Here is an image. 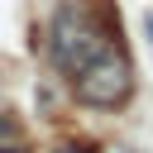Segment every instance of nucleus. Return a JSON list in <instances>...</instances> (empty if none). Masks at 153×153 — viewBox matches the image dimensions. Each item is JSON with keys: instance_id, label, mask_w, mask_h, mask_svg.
Returning <instances> with one entry per match:
<instances>
[{"instance_id": "nucleus-1", "label": "nucleus", "mask_w": 153, "mask_h": 153, "mask_svg": "<svg viewBox=\"0 0 153 153\" xmlns=\"http://www.w3.org/2000/svg\"><path fill=\"white\" fill-rule=\"evenodd\" d=\"M48 48H53V62H57L67 76H76L91 57H100V53L110 48V33H105V24H100L86 5H62V10L53 14Z\"/></svg>"}, {"instance_id": "nucleus-2", "label": "nucleus", "mask_w": 153, "mask_h": 153, "mask_svg": "<svg viewBox=\"0 0 153 153\" xmlns=\"http://www.w3.org/2000/svg\"><path fill=\"white\" fill-rule=\"evenodd\" d=\"M72 91H76V100H86V105H96V110H115V105H124L129 91H134V62H129L120 48H105L100 57H91V62L72 76Z\"/></svg>"}, {"instance_id": "nucleus-3", "label": "nucleus", "mask_w": 153, "mask_h": 153, "mask_svg": "<svg viewBox=\"0 0 153 153\" xmlns=\"http://www.w3.org/2000/svg\"><path fill=\"white\" fill-rule=\"evenodd\" d=\"M53 153H96V148H91V143H76V139H67V143H57Z\"/></svg>"}, {"instance_id": "nucleus-4", "label": "nucleus", "mask_w": 153, "mask_h": 153, "mask_svg": "<svg viewBox=\"0 0 153 153\" xmlns=\"http://www.w3.org/2000/svg\"><path fill=\"white\" fill-rule=\"evenodd\" d=\"M10 124H14V120H10L5 110H0V134H10Z\"/></svg>"}, {"instance_id": "nucleus-5", "label": "nucleus", "mask_w": 153, "mask_h": 153, "mask_svg": "<svg viewBox=\"0 0 153 153\" xmlns=\"http://www.w3.org/2000/svg\"><path fill=\"white\" fill-rule=\"evenodd\" d=\"M0 153H24V148H0Z\"/></svg>"}]
</instances>
